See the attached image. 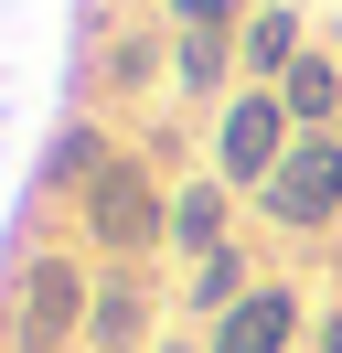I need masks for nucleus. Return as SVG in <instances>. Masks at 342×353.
<instances>
[{"label":"nucleus","mask_w":342,"mask_h":353,"mask_svg":"<svg viewBox=\"0 0 342 353\" xmlns=\"http://www.w3.org/2000/svg\"><path fill=\"white\" fill-rule=\"evenodd\" d=\"M214 225H225V193H214V182L171 193V246H203V257H214Z\"/></svg>","instance_id":"6"},{"label":"nucleus","mask_w":342,"mask_h":353,"mask_svg":"<svg viewBox=\"0 0 342 353\" xmlns=\"http://www.w3.org/2000/svg\"><path fill=\"white\" fill-rule=\"evenodd\" d=\"M214 65H225V43H214V32H192V43H182V86H214Z\"/></svg>","instance_id":"10"},{"label":"nucleus","mask_w":342,"mask_h":353,"mask_svg":"<svg viewBox=\"0 0 342 353\" xmlns=\"http://www.w3.org/2000/svg\"><path fill=\"white\" fill-rule=\"evenodd\" d=\"M321 353H342V321H332V343H321Z\"/></svg>","instance_id":"14"},{"label":"nucleus","mask_w":342,"mask_h":353,"mask_svg":"<svg viewBox=\"0 0 342 353\" xmlns=\"http://www.w3.org/2000/svg\"><path fill=\"white\" fill-rule=\"evenodd\" d=\"M342 108V75L332 65H289V118H332Z\"/></svg>","instance_id":"8"},{"label":"nucleus","mask_w":342,"mask_h":353,"mask_svg":"<svg viewBox=\"0 0 342 353\" xmlns=\"http://www.w3.org/2000/svg\"><path fill=\"white\" fill-rule=\"evenodd\" d=\"M128 332H139V289L107 279V289H97V310H86V343H128Z\"/></svg>","instance_id":"7"},{"label":"nucleus","mask_w":342,"mask_h":353,"mask_svg":"<svg viewBox=\"0 0 342 353\" xmlns=\"http://www.w3.org/2000/svg\"><path fill=\"white\" fill-rule=\"evenodd\" d=\"M75 172H97V139H54V172L43 182H75Z\"/></svg>","instance_id":"11"},{"label":"nucleus","mask_w":342,"mask_h":353,"mask_svg":"<svg viewBox=\"0 0 342 353\" xmlns=\"http://www.w3.org/2000/svg\"><path fill=\"white\" fill-rule=\"evenodd\" d=\"M278 118H289L278 97H246V108L225 118V172H235V182H256V172H278V161H289V150H278Z\"/></svg>","instance_id":"4"},{"label":"nucleus","mask_w":342,"mask_h":353,"mask_svg":"<svg viewBox=\"0 0 342 353\" xmlns=\"http://www.w3.org/2000/svg\"><path fill=\"white\" fill-rule=\"evenodd\" d=\"M332 203H342V150L332 139H299V150L268 172V214L278 225H321Z\"/></svg>","instance_id":"2"},{"label":"nucleus","mask_w":342,"mask_h":353,"mask_svg":"<svg viewBox=\"0 0 342 353\" xmlns=\"http://www.w3.org/2000/svg\"><path fill=\"white\" fill-rule=\"evenodd\" d=\"M289 321H299V310H289V289H256V300H235V310H225L214 353H278V343H289Z\"/></svg>","instance_id":"5"},{"label":"nucleus","mask_w":342,"mask_h":353,"mask_svg":"<svg viewBox=\"0 0 342 353\" xmlns=\"http://www.w3.org/2000/svg\"><path fill=\"white\" fill-rule=\"evenodd\" d=\"M86 321V268L75 257H32V279H21V353H64V332Z\"/></svg>","instance_id":"1"},{"label":"nucleus","mask_w":342,"mask_h":353,"mask_svg":"<svg viewBox=\"0 0 342 353\" xmlns=\"http://www.w3.org/2000/svg\"><path fill=\"white\" fill-rule=\"evenodd\" d=\"M161 225H171V214H161V193H150L128 161H107V172H97V246H150Z\"/></svg>","instance_id":"3"},{"label":"nucleus","mask_w":342,"mask_h":353,"mask_svg":"<svg viewBox=\"0 0 342 353\" xmlns=\"http://www.w3.org/2000/svg\"><path fill=\"white\" fill-rule=\"evenodd\" d=\"M235 289H246V279H235V257L214 246V257H203V289H192V300H235Z\"/></svg>","instance_id":"12"},{"label":"nucleus","mask_w":342,"mask_h":353,"mask_svg":"<svg viewBox=\"0 0 342 353\" xmlns=\"http://www.w3.org/2000/svg\"><path fill=\"white\" fill-rule=\"evenodd\" d=\"M171 11H182V32H214V22L235 11V0H171Z\"/></svg>","instance_id":"13"},{"label":"nucleus","mask_w":342,"mask_h":353,"mask_svg":"<svg viewBox=\"0 0 342 353\" xmlns=\"http://www.w3.org/2000/svg\"><path fill=\"white\" fill-rule=\"evenodd\" d=\"M289 43H299V22H289V11H256V32H246V65H256V75H278V65H289Z\"/></svg>","instance_id":"9"}]
</instances>
